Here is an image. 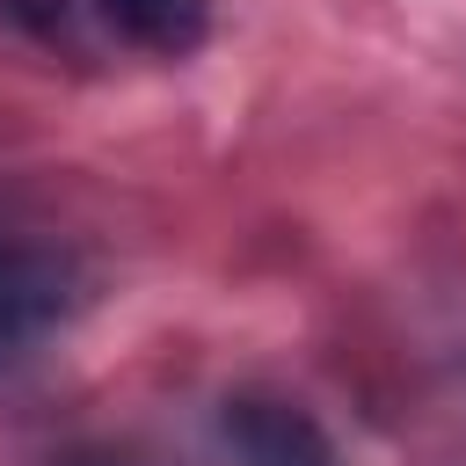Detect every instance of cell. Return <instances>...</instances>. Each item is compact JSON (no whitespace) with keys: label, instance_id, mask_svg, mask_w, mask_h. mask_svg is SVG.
<instances>
[{"label":"cell","instance_id":"obj_1","mask_svg":"<svg viewBox=\"0 0 466 466\" xmlns=\"http://www.w3.org/2000/svg\"><path fill=\"white\" fill-rule=\"evenodd\" d=\"M80 299V277L58 248L36 240H0V364L29 357Z\"/></svg>","mask_w":466,"mask_h":466},{"label":"cell","instance_id":"obj_2","mask_svg":"<svg viewBox=\"0 0 466 466\" xmlns=\"http://www.w3.org/2000/svg\"><path fill=\"white\" fill-rule=\"evenodd\" d=\"M218 437L233 466H335L328 430L284 393H233L218 408Z\"/></svg>","mask_w":466,"mask_h":466},{"label":"cell","instance_id":"obj_3","mask_svg":"<svg viewBox=\"0 0 466 466\" xmlns=\"http://www.w3.org/2000/svg\"><path fill=\"white\" fill-rule=\"evenodd\" d=\"M73 15L146 58H189L211 36V0H73Z\"/></svg>","mask_w":466,"mask_h":466},{"label":"cell","instance_id":"obj_4","mask_svg":"<svg viewBox=\"0 0 466 466\" xmlns=\"http://www.w3.org/2000/svg\"><path fill=\"white\" fill-rule=\"evenodd\" d=\"M58 466H138V459H124V451H80V459H58Z\"/></svg>","mask_w":466,"mask_h":466}]
</instances>
